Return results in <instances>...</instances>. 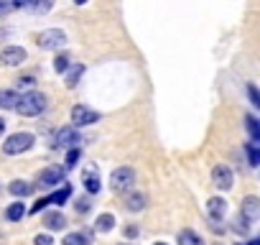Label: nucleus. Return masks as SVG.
<instances>
[{
	"mask_svg": "<svg viewBox=\"0 0 260 245\" xmlns=\"http://www.w3.org/2000/svg\"><path fill=\"white\" fill-rule=\"evenodd\" d=\"M141 235V227L138 225H127L125 227V237H138Z\"/></svg>",
	"mask_w": 260,
	"mask_h": 245,
	"instance_id": "72a5a7b5",
	"label": "nucleus"
},
{
	"mask_svg": "<svg viewBox=\"0 0 260 245\" xmlns=\"http://www.w3.org/2000/svg\"><path fill=\"white\" fill-rule=\"evenodd\" d=\"M23 8L31 13H46V11H51V3H23Z\"/></svg>",
	"mask_w": 260,
	"mask_h": 245,
	"instance_id": "cd10ccee",
	"label": "nucleus"
},
{
	"mask_svg": "<svg viewBox=\"0 0 260 245\" xmlns=\"http://www.w3.org/2000/svg\"><path fill=\"white\" fill-rule=\"evenodd\" d=\"M34 143H36L34 133H13V136L3 143V154H6V156H21V154L31 151Z\"/></svg>",
	"mask_w": 260,
	"mask_h": 245,
	"instance_id": "f03ea898",
	"label": "nucleus"
},
{
	"mask_svg": "<svg viewBox=\"0 0 260 245\" xmlns=\"http://www.w3.org/2000/svg\"><path fill=\"white\" fill-rule=\"evenodd\" d=\"M79 159H82V151H79V148H69V154H67V166H64V171H67V169H74V166L79 164Z\"/></svg>",
	"mask_w": 260,
	"mask_h": 245,
	"instance_id": "a878e982",
	"label": "nucleus"
},
{
	"mask_svg": "<svg viewBox=\"0 0 260 245\" xmlns=\"http://www.w3.org/2000/svg\"><path fill=\"white\" fill-rule=\"evenodd\" d=\"M247 95H250L252 107H260V95H257V87H255V84H250V87H247Z\"/></svg>",
	"mask_w": 260,
	"mask_h": 245,
	"instance_id": "2f4dec72",
	"label": "nucleus"
},
{
	"mask_svg": "<svg viewBox=\"0 0 260 245\" xmlns=\"http://www.w3.org/2000/svg\"><path fill=\"white\" fill-rule=\"evenodd\" d=\"M122 245H127V242H122Z\"/></svg>",
	"mask_w": 260,
	"mask_h": 245,
	"instance_id": "ea45409f",
	"label": "nucleus"
},
{
	"mask_svg": "<svg viewBox=\"0 0 260 245\" xmlns=\"http://www.w3.org/2000/svg\"><path fill=\"white\" fill-rule=\"evenodd\" d=\"M100 120V112L87 107V105H74L72 107V128H84V126H94V122Z\"/></svg>",
	"mask_w": 260,
	"mask_h": 245,
	"instance_id": "0eeeda50",
	"label": "nucleus"
},
{
	"mask_svg": "<svg viewBox=\"0 0 260 245\" xmlns=\"http://www.w3.org/2000/svg\"><path fill=\"white\" fill-rule=\"evenodd\" d=\"M89 207H92V202H89V197H79V199L74 202V209H77L79 215H87V212H89Z\"/></svg>",
	"mask_w": 260,
	"mask_h": 245,
	"instance_id": "c85d7f7f",
	"label": "nucleus"
},
{
	"mask_svg": "<svg viewBox=\"0 0 260 245\" xmlns=\"http://www.w3.org/2000/svg\"><path fill=\"white\" fill-rule=\"evenodd\" d=\"M245 151H247V161H250V166H257L260 164V154H257V143H247L245 146Z\"/></svg>",
	"mask_w": 260,
	"mask_h": 245,
	"instance_id": "393cba45",
	"label": "nucleus"
},
{
	"mask_svg": "<svg viewBox=\"0 0 260 245\" xmlns=\"http://www.w3.org/2000/svg\"><path fill=\"white\" fill-rule=\"evenodd\" d=\"M44 227H46V230H64V227H67V217H64L59 209L46 212V215H44Z\"/></svg>",
	"mask_w": 260,
	"mask_h": 245,
	"instance_id": "ddd939ff",
	"label": "nucleus"
},
{
	"mask_svg": "<svg viewBox=\"0 0 260 245\" xmlns=\"http://www.w3.org/2000/svg\"><path fill=\"white\" fill-rule=\"evenodd\" d=\"M82 74H84V67L82 64H72L69 69H67V77H64V84L72 89V87H77V82L82 79Z\"/></svg>",
	"mask_w": 260,
	"mask_h": 245,
	"instance_id": "2eb2a0df",
	"label": "nucleus"
},
{
	"mask_svg": "<svg viewBox=\"0 0 260 245\" xmlns=\"http://www.w3.org/2000/svg\"><path fill=\"white\" fill-rule=\"evenodd\" d=\"M79 131L77 128H59L51 138V148H79Z\"/></svg>",
	"mask_w": 260,
	"mask_h": 245,
	"instance_id": "39448f33",
	"label": "nucleus"
},
{
	"mask_svg": "<svg viewBox=\"0 0 260 245\" xmlns=\"http://www.w3.org/2000/svg\"><path fill=\"white\" fill-rule=\"evenodd\" d=\"M179 245H204V240L194 230H181L179 232Z\"/></svg>",
	"mask_w": 260,
	"mask_h": 245,
	"instance_id": "a211bd4d",
	"label": "nucleus"
},
{
	"mask_svg": "<svg viewBox=\"0 0 260 245\" xmlns=\"http://www.w3.org/2000/svg\"><path fill=\"white\" fill-rule=\"evenodd\" d=\"M3 131H6V120L0 117V136H3Z\"/></svg>",
	"mask_w": 260,
	"mask_h": 245,
	"instance_id": "c9c22d12",
	"label": "nucleus"
},
{
	"mask_svg": "<svg viewBox=\"0 0 260 245\" xmlns=\"http://www.w3.org/2000/svg\"><path fill=\"white\" fill-rule=\"evenodd\" d=\"M212 181H214V187H217V189L230 192V189H232V184H235V176H232V171H230L224 164H219V166H214V169H212Z\"/></svg>",
	"mask_w": 260,
	"mask_h": 245,
	"instance_id": "6e6552de",
	"label": "nucleus"
},
{
	"mask_svg": "<svg viewBox=\"0 0 260 245\" xmlns=\"http://www.w3.org/2000/svg\"><path fill=\"white\" fill-rule=\"evenodd\" d=\"M82 184H84L87 194H97V192L102 189V184H100V171H97V166H84V171H82Z\"/></svg>",
	"mask_w": 260,
	"mask_h": 245,
	"instance_id": "9d476101",
	"label": "nucleus"
},
{
	"mask_svg": "<svg viewBox=\"0 0 260 245\" xmlns=\"http://www.w3.org/2000/svg\"><path fill=\"white\" fill-rule=\"evenodd\" d=\"M23 215H26V204H21V202H13V204L6 209V217H8L11 222H18V220H23Z\"/></svg>",
	"mask_w": 260,
	"mask_h": 245,
	"instance_id": "6ab92c4d",
	"label": "nucleus"
},
{
	"mask_svg": "<svg viewBox=\"0 0 260 245\" xmlns=\"http://www.w3.org/2000/svg\"><path fill=\"white\" fill-rule=\"evenodd\" d=\"M34 245H54V240H51V235H36Z\"/></svg>",
	"mask_w": 260,
	"mask_h": 245,
	"instance_id": "473e14b6",
	"label": "nucleus"
},
{
	"mask_svg": "<svg viewBox=\"0 0 260 245\" xmlns=\"http://www.w3.org/2000/svg\"><path fill=\"white\" fill-rule=\"evenodd\" d=\"M18 8H23V3H3V0H0V18L8 16L11 11H18Z\"/></svg>",
	"mask_w": 260,
	"mask_h": 245,
	"instance_id": "7c9ffc66",
	"label": "nucleus"
},
{
	"mask_svg": "<svg viewBox=\"0 0 260 245\" xmlns=\"http://www.w3.org/2000/svg\"><path fill=\"white\" fill-rule=\"evenodd\" d=\"M18 92H13V89H3L0 92V107H6V110H13L16 105H18Z\"/></svg>",
	"mask_w": 260,
	"mask_h": 245,
	"instance_id": "f3484780",
	"label": "nucleus"
},
{
	"mask_svg": "<svg viewBox=\"0 0 260 245\" xmlns=\"http://www.w3.org/2000/svg\"><path fill=\"white\" fill-rule=\"evenodd\" d=\"M69 197H72V187H69V184H64L59 192H54V194L49 197V204H64Z\"/></svg>",
	"mask_w": 260,
	"mask_h": 245,
	"instance_id": "aec40b11",
	"label": "nucleus"
},
{
	"mask_svg": "<svg viewBox=\"0 0 260 245\" xmlns=\"http://www.w3.org/2000/svg\"><path fill=\"white\" fill-rule=\"evenodd\" d=\"M46 204H49V199H39V202H36V204L31 207V215H36V212H41V209H44Z\"/></svg>",
	"mask_w": 260,
	"mask_h": 245,
	"instance_id": "f704fd0d",
	"label": "nucleus"
},
{
	"mask_svg": "<svg viewBox=\"0 0 260 245\" xmlns=\"http://www.w3.org/2000/svg\"><path fill=\"white\" fill-rule=\"evenodd\" d=\"M64 176H67L64 166H49L36 176V187L39 189H54L56 184H64Z\"/></svg>",
	"mask_w": 260,
	"mask_h": 245,
	"instance_id": "423d86ee",
	"label": "nucleus"
},
{
	"mask_svg": "<svg viewBox=\"0 0 260 245\" xmlns=\"http://www.w3.org/2000/svg\"><path fill=\"white\" fill-rule=\"evenodd\" d=\"M247 245H260V242H257V240H250V242H247Z\"/></svg>",
	"mask_w": 260,
	"mask_h": 245,
	"instance_id": "4c0bfd02",
	"label": "nucleus"
},
{
	"mask_svg": "<svg viewBox=\"0 0 260 245\" xmlns=\"http://www.w3.org/2000/svg\"><path fill=\"white\" fill-rule=\"evenodd\" d=\"M156 245H166V242H156Z\"/></svg>",
	"mask_w": 260,
	"mask_h": 245,
	"instance_id": "58836bf2",
	"label": "nucleus"
},
{
	"mask_svg": "<svg viewBox=\"0 0 260 245\" xmlns=\"http://www.w3.org/2000/svg\"><path fill=\"white\" fill-rule=\"evenodd\" d=\"M26 62V49L23 46H6L0 51V64L3 67H18Z\"/></svg>",
	"mask_w": 260,
	"mask_h": 245,
	"instance_id": "1a4fd4ad",
	"label": "nucleus"
},
{
	"mask_svg": "<svg viewBox=\"0 0 260 245\" xmlns=\"http://www.w3.org/2000/svg\"><path fill=\"white\" fill-rule=\"evenodd\" d=\"M125 207H127L130 212H141V209L146 207V194H143V192H130V194L125 197Z\"/></svg>",
	"mask_w": 260,
	"mask_h": 245,
	"instance_id": "4468645a",
	"label": "nucleus"
},
{
	"mask_svg": "<svg viewBox=\"0 0 260 245\" xmlns=\"http://www.w3.org/2000/svg\"><path fill=\"white\" fill-rule=\"evenodd\" d=\"M8 192H11L13 197H28V194L34 192V184H28V181H23V179H16V181H11Z\"/></svg>",
	"mask_w": 260,
	"mask_h": 245,
	"instance_id": "dca6fc26",
	"label": "nucleus"
},
{
	"mask_svg": "<svg viewBox=\"0 0 260 245\" xmlns=\"http://www.w3.org/2000/svg\"><path fill=\"white\" fill-rule=\"evenodd\" d=\"M207 212H209L212 222L217 225V222H222V217L227 215V202H224L222 197H212V199L207 202Z\"/></svg>",
	"mask_w": 260,
	"mask_h": 245,
	"instance_id": "f8f14e48",
	"label": "nucleus"
},
{
	"mask_svg": "<svg viewBox=\"0 0 260 245\" xmlns=\"http://www.w3.org/2000/svg\"><path fill=\"white\" fill-rule=\"evenodd\" d=\"M69 67H72V64H69V56H64V54H59V56L54 59V69H56V72H67Z\"/></svg>",
	"mask_w": 260,
	"mask_h": 245,
	"instance_id": "c756f323",
	"label": "nucleus"
},
{
	"mask_svg": "<svg viewBox=\"0 0 260 245\" xmlns=\"http://www.w3.org/2000/svg\"><path fill=\"white\" fill-rule=\"evenodd\" d=\"M46 105H49L46 95L34 89V92H26V95H21V97H18L16 110H18L23 117H36V115H41V112L46 110Z\"/></svg>",
	"mask_w": 260,
	"mask_h": 245,
	"instance_id": "f257e3e1",
	"label": "nucleus"
},
{
	"mask_svg": "<svg viewBox=\"0 0 260 245\" xmlns=\"http://www.w3.org/2000/svg\"><path fill=\"white\" fill-rule=\"evenodd\" d=\"M240 215L252 225V222L260 217V199H257V197H245L242 204H240Z\"/></svg>",
	"mask_w": 260,
	"mask_h": 245,
	"instance_id": "9b49d317",
	"label": "nucleus"
},
{
	"mask_svg": "<svg viewBox=\"0 0 260 245\" xmlns=\"http://www.w3.org/2000/svg\"><path fill=\"white\" fill-rule=\"evenodd\" d=\"M61 245H89V237H87L84 232H69V235L61 240Z\"/></svg>",
	"mask_w": 260,
	"mask_h": 245,
	"instance_id": "4be33fe9",
	"label": "nucleus"
},
{
	"mask_svg": "<svg viewBox=\"0 0 260 245\" xmlns=\"http://www.w3.org/2000/svg\"><path fill=\"white\" fill-rule=\"evenodd\" d=\"M0 245H6V235H3V230H0Z\"/></svg>",
	"mask_w": 260,
	"mask_h": 245,
	"instance_id": "e433bc0d",
	"label": "nucleus"
},
{
	"mask_svg": "<svg viewBox=\"0 0 260 245\" xmlns=\"http://www.w3.org/2000/svg\"><path fill=\"white\" fill-rule=\"evenodd\" d=\"M112 227H115V217L112 215H100L97 222H94V230L97 232H110Z\"/></svg>",
	"mask_w": 260,
	"mask_h": 245,
	"instance_id": "412c9836",
	"label": "nucleus"
},
{
	"mask_svg": "<svg viewBox=\"0 0 260 245\" xmlns=\"http://www.w3.org/2000/svg\"><path fill=\"white\" fill-rule=\"evenodd\" d=\"M232 230L240 232V235H247V232H250V222H247L242 215H237V217L232 220Z\"/></svg>",
	"mask_w": 260,
	"mask_h": 245,
	"instance_id": "b1692460",
	"label": "nucleus"
},
{
	"mask_svg": "<svg viewBox=\"0 0 260 245\" xmlns=\"http://www.w3.org/2000/svg\"><path fill=\"white\" fill-rule=\"evenodd\" d=\"M36 44H39V49H44V51H56V49L67 46V34H64L61 28H46V31H41V34L36 36Z\"/></svg>",
	"mask_w": 260,
	"mask_h": 245,
	"instance_id": "7ed1b4c3",
	"label": "nucleus"
},
{
	"mask_svg": "<svg viewBox=\"0 0 260 245\" xmlns=\"http://www.w3.org/2000/svg\"><path fill=\"white\" fill-rule=\"evenodd\" d=\"M34 84H36V79H34L31 74H26V77H21V79L16 82V89H13V92H18V89H28V92H34V89H31Z\"/></svg>",
	"mask_w": 260,
	"mask_h": 245,
	"instance_id": "bb28decb",
	"label": "nucleus"
},
{
	"mask_svg": "<svg viewBox=\"0 0 260 245\" xmlns=\"http://www.w3.org/2000/svg\"><path fill=\"white\" fill-rule=\"evenodd\" d=\"M245 122H247V133H250L252 143H257V138H260V126H257V117L247 115V117H245Z\"/></svg>",
	"mask_w": 260,
	"mask_h": 245,
	"instance_id": "5701e85b",
	"label": "nucleus"
},
{
	"mask_svg": "<svg viewBox=\"0 0 260 245\" xmlns=\"http://www.w3.org/2000/svg\"><path fill=\"white\" fill-rule=\"evenodd\" d=\"M133 184H136V171L130 169V166H120V169H115L112 176H110V187H112V192H117V194L130 192V189H133Z\"/></svg>",
	"mask_w": 260,
	"mask_h": 245,
	"instance_id": "20e7f679",
	"label": "nucleus"
}]
</instances>
